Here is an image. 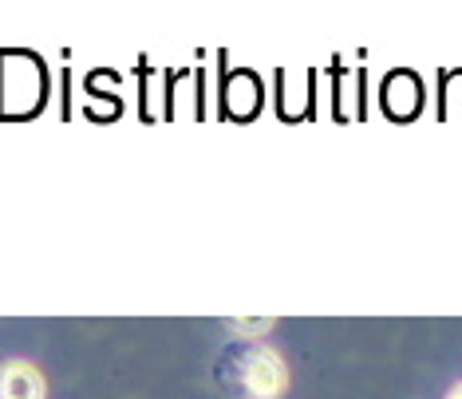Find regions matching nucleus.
I'll list each match as a JSON object with an SVG mask.
<instances>
[{
  "instance_id": "f257e3e1",
  "label": "nucleus",
  "mask_w": 462,
  "mask_h": 399,
  "mask_svg": "<svg viewBox=\"0 0 462 399\" xmlns=\"http://www.w3.org/2000/svg\"><path fill=\"white\" fill-rule=\"evenodd\" d=\"M217 384L241 399H281L289 392V364L269 344H229L217 360Z\"/></svg>"
},
{
  "instance_id": "f03ea898",
  "label": "nucleus",
  "mask_w": 462,
  "mask_h": 399,
  "mask_svg": "<svg viewBox=\"0 0 462 399\" xmlns=\"http://www.w3.org/2000/svg\"><path fill=\"white\" fill-rule=\"evenodd\" d=\"M48 384L36 364L28 360H8L0 367V399H44Z\"/></svg>"
},
{
  "instance_id": "7ed1b4c3",
  "label": "nucleus",
  "mask_w": 462,
  "mask_h": 399,
  "mask_svg": "<svg viewBox=\"0 0 462 399\" xmlns=\"http://www.w3.org/2000/svg\"><path fill=\"white\" fill-rule=\"evenodd\" d=\"M277 329V320L265 317V320H229V332H237L241 340H249V336H261V332H273Z\"/></svg>"
},
{
  "instance_id": "20e7f679",
  "label": "nucleus",
  "mask_w": 462,
  "mask_h": 399,
  "mask_svg": "<svg viewBox=\"0 0 462 399\" xmlns=\"http://www.w3.org/2000/svg\"><path fill=\"white\" fill-rule=\"evenodd\" d=\"M447 399H462V384H455V387H450V395Z\"/></svg>"
}]
</instances>
